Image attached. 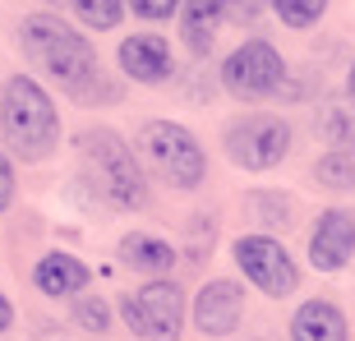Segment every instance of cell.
<instances>
[{"instance_id":"484cf974","label":"cell","mask_w":355,"mask_h":341,"mask_svg":"<svg viewBox=\"0 0 355 341\" xmlns=\"http://www.w3.org/2000/svg\"><path fill=\"white\" fill-rule=\"evenodd\" d=\"M14 328V304L5 300V290H0V332H10Z\"/></svg>"},{"instance_id":"4316f807","label":"cell","mask_w":355,"mask_h":341,"mask_svg":"<svg viewBox=\"0 0 355 341\" xmlns=\"http://www.w3.org/2000/svg\"><path fill=\"white\" fill-rule=\"evenodd\" d=\"M346 97H351V102H355V65L346 69Z\"/></svg>"},{"instance_id":"603a6c76","label":"cell","mask_w":355,"mask_h":341,"mask_svg":"<svg viewBox=\"0 0 355 341\" xmlns=\"http://www.w3.org/2000/svg\"><path fill=\"white\" fill-rule=\"evenodd\" d=\"M263 14H268V5H259V0H254V5H222V24L254 28L259 19H263Z\"/></svg>"},{"instance_id":"ba28073f","label":"cell","mask_w":355,"mask_h":341,"mask_svg":"<svg viewBox=\"0 0 355 341\" xmlns=\"http://www.w3.org/2000/svg\"><path fill=\"white\" fill-rule=\"evenodd\" d=\"M231 259H236L240 277L250 281L254 290H263L268 300H286L300 290V268L286 254L282 240H272L268 231H254V236H240L231 245Z\"/></svg>"},{"instance_id":"ac0fdd59","label":"cell","mask_w":355,"mask_h":341,"mask_svg":"<svg viewBox=\"0 0 355 341\" xmlns=\"http://www.w3.org/2000/svg\"><path fill=\"white\" fill-rule=\"evenodd\" d=\"M318 134H323L332 148H351L355 143V106L328 102L323 111H318Z\"/></svg>"},{"instance_id":"2e32d148","label":"cell","mask_w":355,"mask_h":341,"mask_svg":"<svg viewBox=\"0 0 355 341\" xmlns=\"http://www.w3.org/2000/svg\"><path fill=\"white\" fill-rule=\"evenodd\" d=\"M314 180L332 194H351L355 189V143L351 148H328L314 161Z\"/></svg>"},{"instance_id":"9a60e30c","label":"cell","mask_w":355,"mask_h":341,"mask_svg":"<svg viewBox=\"0 0 355 341\" xmlns=\"http://www.w3.org/2000/svg\"><path fill=\"white\" fill-rule=\"evenodd\" d=\"M180 37L189 46V55H203L212 51V42H217V28H222V5H208V0H194V5H180Z\"/></svg>"},{"instance_id":"4fadbf2b","label":"cell","mask_w":355,"mask_h":341,"mask_svg":"<svg viewBox=\"0 0 355 341\" xmlns=\"http://www.w3.org/2000/svg\"><path fill=\"white\" fill-rule=\"evenodd\" d=\"M291 341H351V328L332 300H304L291 314Z\"/></svg>"},{"instance_id":"5b68a950","label":"cell","mask_w":355,"mask_h":341,"mask_svg":"<svg viewBox=\"0 0 355 341\" xmlns=\"http://www.w3.org/2000/svg\"><path fill=\"white\" fill-rule=\"evenodd\" d=\"M291 125L272 111H250V116H236L222 130V148L226 157L236 161L240 170H272L286 161L291 152Z\"/></svg>"},{"instance_id":"8fae6325","label":"cell","mask_w":355,"mask_h":341,"mask_svg":"<svg viewBox=\"0 0 355 341\" xmlns=\"http://www.w3.org/2000/svg\"><path fill=\"white\" fill-rule=\"evenodd\" d=\"M120 74L134 83H144V88H157L175 74V55H171V42L162 37V33H134V37L120 42Z\"/></svg>"},{"instance_id":"7c38bea8","label":"cell","mask_w":355,"mask_h":341,"mask_svg":"<svg viewBox=\"0 0 355 341\" xmlns=\"http://www.w3.org/2000/svg\"><path fill=\"white\" fill-rule=\"evenodd\" d=\"M92 281V268L74 254L55 250V254H42L37 268H33V286L46 295V300H74L79 290H88Z\"/></svg>"},{"instance_id":"7a4b0ae2","label":"cell","mask_w":355,"mask_h":341,"mask_svg":"<svg viewBox=\"0 0 355 341\" xmlns=\"http://www.w3.org/2000/svg\"><path fill=\"white\" fill-rule=\"evenodd\" d=\"M74 152H79L83 180L92 184V194L102 198L106 208L116 212H139L148 208V175L139 166V152H134L116 130H79L74 134Z\"/></svg>"},{"instance_id":"7402d4cb","label":"cell","mask_w":355,"mask_h":341,"mask_svg":"<svg viewBox=\"0 0 355 341\" xmlns=\"http://www.w3.org/2000/svg\"><path fill=\"white\" fill-rule=\"evenodd\" d=\"M74 323H79L83 332H92V337H102V332H111V304H106L102 295H83V300L74 304Z\"/></svg>"},{"instance_id":"9c48e42d","label":"cell","mask_w":355,"mask_h":341,"mask_svg":"<svg viewBox=\"0 0 355 341\" xmlns=\"http://www.w3.org/2000/svg\"><path fill=\"white\" fill-rule=\"evenodd\" d=\"M189 318H194V328L212 341L231 337V332L240 328V318H245V286L231 281V277H212L208 286L194 295Z\"/></svg>"},{"instance_id":"8992f818","label":"cell","mask_w":355,"mask_h":341,"mask_svg":"<svg viewBox=\"0 0 355 341\" xmlns=\"http://www.w3.org/2000/svg\"><path fill=\"white\" fill-rule=\"evenodd\" d=\"M222 88L236 97V102H263V97H277V92H286V60L277 51L272 42L263 37H250L240 42L236 51L222 60Z\"/></svg>"},{"instance_id":"277c9868","label":"cell","mask_w":355,"mask_h":341,"mask_svg":"<svg viewBox=\"0 0 355 341\" xmlns=\"http://www.w3.org/2000/svg\"><path fill=\"white\" fill-rule=\"evenodd\" d=\"M134 148L153 166V175L166 180L171 189H180V194H189V189H198L208 180V152L180 120H144Z\"/></svg>"},{"instance_id":"3957f363","label":"cell","mask_w":355,"mask_h":341,"mask_svg":"<svg viewBox=\"0 0 355 341\" xmlns=\"http://www.w3.org/2000/svg\"><path fill=\"white\" fill-rule=\"evenodd\" d=\"M0 134L19 161H46L60 148V111L55 97L33 74H10L0 88Z\"/></svg>"},{"instance_id":"30bf717a","label":"cell","mask_w":355,"mask_h":341,"mask_svg":"<svg viewBox=\"0 0 355 341\" xmlns=\"http://www.w3.org/2000/svg\"><path fill=\"white\" fill-rule=\"evenodd\" d=\"M355 259V208H323L309 231V263L318 272H342Z\"/></svg>"},{"instance_id":"44dd1931","label":"cell","mask_w":355,"mask_h":341,"mask_svg":"<svg viewBox=\"0 0 355 341\" xmlns=\"http://www.w3.org/2000/svg\"><path fill=\"white\" fill-rule=\"evenodd\" d=\"M184 236H189V245H184L189 263H203L212 254V240H217V222H212V212H194L189 226H184Z\"/></svg>"},{"instance_id":"ffe728a7","label":"cell","mask_w":355,"mask_h":341,"mask_svg":"<svg viewBox=\"0 0 355 341\" xmlns=\"http://www.w3.org/2000/svg\"><path fill=\"white\" fill-rule=\"evenodd\" d=\"M268 14H277L286 28H295V33H304V28H318L323 24V14H328V5L323 0H277V5H268Z\"/></svg>"},{"instance_id":"d6986e66","label":"cell","mask_w":355,"mask_h":341,"mask_svg":"<svg viewBox=\"0 0 355 341\" xmlns=\"http://www.w3.org/2000/svg\"><path fill=\"white\" fill-rule=\"evenodd\" d=\"M245 208L254 212V222H259V226H272V231H277V226L286 231V226L295 222V217H291L295 203H291L286 194H250V198H245Z\"/></svg>"},{"instance_id":"6da1fadb","label":"cell","mask_w":355,"mask_h":341,"mask_svg":"<svg viewBox=\"0 0 355 341\" xmlns=\"http://www.w3.org/2000/svg\"><path fill=\"white\" fill-rule=\"evenodd\" d=\"M19 51L28 65H37L51 83H60L65 97L83 106L120 102V83L106 79L97 46L83 37L79 28L65 24V14H33L19 24Z\"/></svg>"},{"instance_id":"5bb4252c","label":"cell","mask_w":355,"mask_h":341,"mask_svg":"<svg viewBox=\"0 0 355 341\" xmlns=\"http://www.w3.org/2000/svg\"><path fill=\"white\" fill-rule=\"evenodd\" d=\"M120 263L134 268V272H144V277H153V281H162V277L175 268V250L162 236L130 231V236H120Z\"/></svg>"},{"instance_id":"d4e9b609","label":"cell","mask_w":355,"mask_h":341,"mask_svg":"<svg viewBox=\"0 0 355 341\" xmlns=\"http://www.w3.org/2000/svg\"><path fill=\"white\" fill-rule=\"evenodd\" d=\"M14 203V166H10V157L0 152V212Z\"/></svg>"},{"instance_id":"e0dca14e","label":"cell","mask_w":355,"mask_h":341,"mask_svg":"<svg viewBox=\"0 0 355 341\" xmlns=\"http://www.w3.org/2000/svg\"><path fill=\"white\" fill-rule=\"evenodd\" d=\"M65 14L74 19V24L92 28V33H111L130 10H125L120 0H79V5H65Z\"/></svg>"},{"instance_id":"cb8c5ba5","label":"cell","mask_w":355,"mask_h":341,"mask_svg":"<svg viewBox=\"0 0 355 341\" xmlns=\"http://www.w3.org/2000/svg\"><path fill=\"white\" fill-rule=\"evenodd\" d=\"M125 10H130L134 19H148V24H171L175 14H180V5H171V0H166V5H148V0H139V5H125Z\"/></svg>"},{"instance_id":"52a82bcc","label":"cell","mask_w":355,"mask_h":341,"mask_svg":"<svg viewBox=\"0 0 355 341\" xmlns=\"http://www.w3.org/2000/svg\"><path fill=\"white\" fill-rule=\"evenodd\" d=\"M184 314H189L184 290L175 286V281H166V277L130 290V295L120 300V318H125V328L139 341H180Z\"/></svg>"}]
</instances>
